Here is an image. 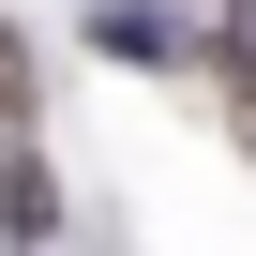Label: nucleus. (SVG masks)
Wrapping results in <instances>:
<instances>
[{
  "label": "nucleus",
  "instance_id": "f257e3e1",
  "mask_svg": "<svg viewBox=\"0 0 256 256\" xmlns=\"http://www.w3.org/2000/svg\"><path fill=\"white\" fill-rule=\"evenodd\" d=\"M211 30L181 16V0H90V60H120V76H181Z\"/></svg>",
  "mask_w": 256,
  "mask_h": 256
},
{
  "label": "nucleus",
  "instance_id": "f03ea898",
  "mask_svg": "<svg viewBox=\"0 0 256 256\" xmlns=\"http://www.w3.org/2000/svg\"><path fill=\"white\" fill-rule=\"evenodd\" d=\"M60 241H76V196H60L46 136H16L0 151V256H60Z\"/></svg>",
  "mask_w": 256,
  "mask_h": 256
},
{
  "label": "nucleus",
  "instance_id": "7ed1b4c3",
  "mask_svg": "<svg viewBox=\"0 0 256 256\" xmlns=\"http://www.w3.org/2000/svg\"><path fill=\"white\" fill-rule=\"evenodd\" d=\"M196 76L226 90V151L256 166V16H211V46H196Z\"/></svg>",
  "mask_w": 256,
  "mask_h": 256
},
{
  "label": "nucleus",
  "instance_id": "20e7f679",
  "mask_svg": "<svg viewBox=\"0 0 256 256\" xmlns=\"http://www.w3.org/2000/svg\"><path fill=\"white\" fill-rule=\"evenodd\" d=\"M16 136H46V30L0 0V151H16Z\"/></svg>",
  "mask_w": 256,
  "mask_h": 256
},
{
  "label": "nucleus",
  "instance_id": "39448f33",
  "mask_svg": "<svg viewBox=\"0 0 256 256\" xmlns=\"http://www.w3.org/2000/svg\"><path fill=\"white\" fill-rule=\"evenodd\" d=\"M181 16H256V0H181Z\"/></svg>",
  "mask_w": 256,
  "mask_h": 256
}]
</instances>
